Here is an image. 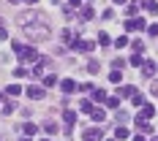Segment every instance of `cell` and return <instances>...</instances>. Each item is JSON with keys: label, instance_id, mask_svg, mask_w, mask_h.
Here are the masks:
<instances>
[{"label": "cell", "instance_id": "cell-12", "mask_svg": "<svg viewBox=\"0 0 158 141\" xmlns=\"http://www.w3.org/2000/svg\"><path fill=\"white\" fill-rule=\"evenodd\" d=\"M136 127H139L142 133H150V125H147V119H144V117H139V119H136Z\"/></svg>", "mask_w": 158, "mask_h": 141}, {"label": "cell", "instance_id": "cell-20", "mask_svg": "<svg viewBox=\"0 0 158 141\" xmlns=\"http://www.w3.org/2000/svg\"><path fill=\"white\" fill-rule=\"evenodd\" d=\"M114 136H117V139H128V130H126V127H123V125H120V127H117V130H114Z\"/></svg>", "mask_w": 158, "mask_h": 141}, {"label": "cell", "instance_id": "cell-15", "mask_svg": "<svg viewBox=\"0 0 158 141\" xmlns=\"http://www.w3.org/2000/svg\"><path fill=\"white\" fill-rule=\"evenodd\" d=\"M22 92V90H19V87H16V84H11V87H8V90H6V95H8V98H16V95Z\"/></svg>", "mask_w": 158, "mask_h": 141}, {"label": "cell", "instance_id": "cell-27", "mask_svg": "<svg viewBox=\"0 0 158 141\" xmlns=\"http://www.w3.org/2000/svg\"><path fill=\"white\" fill-rule=\"evenodd\" d=\"M55 81H57V76H52V73H49V76L44 79V84H47V87H52V84H55Z\"/></svg>", "mask_w": 158, "mask_h": 141}, {"label": "cell", "instance_id": "cell-8", "mask_svg": "<svg viewBox=\"0 0 158 141\" xmlns=\"http://www.w3.org/2000/svg\"><path fill=\"white\" fill-rule=\"evenodd\" d=\"M153 73H156V63H150V60L142 63V76H153Z\"/></svg>", "mask_w": 158, "mask_h": 141}, {"label": "cell", "instance_id": "cell-22", "mask_svg": "<svg viewBox=\"0 0 158 141\" xmlns=\"http://www.w3.org/2000/svg\"><path fill=\"white\" fill-rule=\"evenodd\" d=\"M131 103H134V106H144V98H142V95H134Z\"/></svg>", "mask_w": 158, "mask_h": 141}, {"label": "cell", "instance_id": "cell-18", "mask_svg": "<svg viewBox=\"0 0 158 141\" xmlns=\"http://www.w3.org/2000/svg\"><path fill=\"white\" fill-rule=\"evenodd\" d=\"M93 100H106V92L104 90H93Z\"/></svg>", "mask_w": 158, "mask_h": 141}, {"label": "cell", "instance_id": "cell-35", "mask_svg": "<svg viewBox=\"0 0 158 141\" xmlns=\"http://www.w3.org/2000/svg\"><path fill=\"white\" fill-rule=\"evenodd\" d=\"M27 3H38V0H27Z\"/></svg>", "mask_w": 158, "mask_h": 141}, {"label": "cell", "instance_id": "cell-29", "mask_svg": "<svg viewBox=\"0 0 158 141\" xmlns=\"http://www.w3.org/2000/svg\"><path fill=\"white\" fill-rule=\"evenodd\" d=\"M82 111H93V106H90V100H82V106H79Z\"/></svg>", "mask_w": 158, "mask_h": 141}, {"label": "cell", "instance_id": "cell-17", "mask_svg": "<svg viewBox=\"0 0 158 141\" xmlns=\"http://www.w3.org/2000/svg\"><path fill=\"white\" fill-rule=\"evenodd\" d=\"M87 71H90V73H98V71H101V65L95 63V60H90V63H87Z\"/></svg>", "mask_w": 158, "mask_h": 141}, {"label": "cell", "instance_id": "cell-4", "mask_svg": "<svg viewBox=\"0 0 158 141\" xmlns=\"http://www.w3.org/2000/svg\"><path fill=\"white\" fill-rule=\"evenodd\" d=\"M144 27H147L144 19H128L126 22V30H144Z\"/></svg>", "mask_w": 158, "mask_h": 141}, {"label": "cell", "instance_id": "cell-5", "mask_svg": "<svg viewBox=\"0 0 158 141\" xmlns=\"http://www.w3.org/2000/svg\"><path fill=\"white\" fill-rule=\"evenodd\" d=\"M27 95H30L33 100H41V98H44V87H38V84H30V87H27Z\"/></svg>", "mask_w": 158, "mask_h": 141}, {"label": "cell", "instance_id": "cell-30", "mask_svg": "<svg viewBox=\"0 0 158 141\" xmlns=\"http://www.w3.org/2000/svg\"><path fill=\"white\" fill-rule=\"evenodd\" d=\"M109 79H112V81H120L123 76H120V71H112V73H109Z\"/></svg>", "mask_w": 158, "mask_h": 141}, {"label": "cell", "instance_id": "cell-13", "mask_svg": "<svg viewBox=\"0 0 158 141\" xmlns=\"http://www.w3.org/2000/svg\"><path fill=\"white\" fill-rule=\"evenodd\" d=\"M90 114H93L95 122H104V117H106V114H104V109H95V111H90Z\"/></svg>", "mask_w": 158, "mask_h": 141}, {"label": "cell", "instance_id": "cell-26", "mask_svg": "<svg viewBox=\"0 0 158 141\" xmlns=\"http://www.w3.org/2000/svg\"><path fill=\"white\" fill-rule=\"evenodd\" d=\"M14 76H16V79H22V76H27V68H16V71H14Z\"/></svg>", "mask_w": 158, "mask_h": 141}, {"label": "cell", "instance_id": "cell-34", "mask_svg": "<svg viewBox=\"0 0 158 141\" xmlns=\"http://www.w3.org/2000/svg\"><path fill=\"white\" fill-rule=\"evenodd\" d=\"M114 3H126V0H114Z\"/></svg>", "mask_w": 158, "mask_h": 141}, {"label": "cell", "instance_id": "cell-3", "mask_svg": "<svg viewBox=\"0 0 158 141\" xmlns=\"http://www.w3.org/2000/svg\"><path fill=\"white\" fill-rule=\"evenodd\" d=\"M71 49H74V52H82V54H90V52H93V44H90V41H79V38H77V41H74V44H71Z\"/></svg>", "mask_w": 158, "mask_h": 141}, {"label": "cell", "instance_id": "cell-32", "mask_svg": "<svg viewBox=\"0 0 158 141\" xmlns=\"http://www.w3.org/2000/svg\"><path fill=\"white\" fill-rule=\"evenodd\" d=\"M150 92H153V95L158 98V81H153V84H150Z\"/></svg>", "mask_w": 158, "mask_h": 141}, {"label": "cell", "instance_id": "cell-11", "mask_svg": "<svg viewBox=\"0 0 158 141\" xmlns=\"http://www.w3.org/2000/svg\"><path fill=\"white\" fill-rule=\"evenodd\" d=\"M79 16H82V19H90V16H93V8H90V6H79Z\"/></svg>", "mask_w": 158, "mask_h": 141}, {"label": "cell", "instance_id": "cell-6", "mask_svg": "<svg viewBox=\"0 0 158 141\" xmlns=\"http://www.w3.org/2000/svg\"><path fill=\"white\" fill-rule=\"evenodd\" d=\"M82 139L85 141H101V130H98V127H90V130H85Z\"/></svg>", "mask_w": 158, "mask_h": 141}, {"label": "cell", "instance_id": "cell-16", "mask_svg": "<svg viewBox=\"0 0 158 141\" xmlns=\"http://www.w3.org/2000/svg\"><path fill=\"white\" fill-rule=\"evenodd\" d=\"M117 103H120V98H117V95L106 98V106H109V109H117Z\"/></svg>", "mask_w": 158, "mask_h": 141}, {"label": "cell", "instance_id": "cell-25", "mask_svg": "<svg viewBox=\"0 0 158 141\" xmlns=\"http://www.w3.org/2000/svg\"><path fill=\"white\" fill-rule=\"evenodd\" d=\"M126 44H128V38H126V35H123V38H117V41H114V46H117V49H123V46H126Z\"/></svg>", "mask_w": 158, "mask_h": 141}, {"label": "cell", "instance_id": "cell-28", "mask_svg": "<svg viewBox=\"0 0 158 141\" xmlns=\"http://www.w3.org/2000/svg\"><path fill=\"white\" fill-rule=\"evenodd\" d=\"M131 65H139V68H142V57H139V54H134V57H131Z\"/></svg>", "mask_w": 158, "mask_h": 141}, {"label": "cell", "instance_id": "cell-31", "mask_svg": "<svg viewBox=\"0 0 158 141\" xmlns=\"http://www.w3.org/2000/svg\"><path fill=\"white\" fill-rule=\"evenodd\" d=\"M147 33L150 35H158V25H147Z\"/></svg>", "mask_w": 158, "mask_h": 141}, {"label": "cell", "instance_id": "cell-23", "mask_svg": "<svg viewBox=\"0 0 158 141\" xmlns=\"http://www.w3.org/2000/svg\"><path fill=\"white\" fill-rule=\"evenodd\" d=\"M44 127H47L49 133H57V125H55V122H52V119H49V122H44Z\"/></svg>", "mask_w": 158, "mask_h": 141}, {"label": "cell", "instance_id": "cell-24", "mask_svg": "<svg viewBox=\"0 0 158 141\" xmlns=\"http://www.w3.org/2000/svg\"><path fill=\"white\" fill-rule=\"evenodd\" d=\"M98 44H101V46H106V44H109V35H106V33H101V35H98Z\"/></svg>", "mask_w": 158, "mask_h": 141}, {"label": "cell", "instance_id": "cell-9", "mask_svg": "<svg viewBox=\"0 0 158 141\" xmlns=\"http://www.w3.org/2000/svg\"><path fill=\"white\" fill-rule=\"evenodd\" d=\"M63 117H65V133H71V125H74V119H77V114H74V111H63Z\"/></svg>", "mask_w": 158, "mask_h": 141}, {"label": "cell", "instance_id": "cell-10", "mask_svg": "<svg viewBox=\"0 0 158 141\" xmlns=\"http://www.w3.org/2000/svg\"><path fill=\"white\" fill-rule=\"evenodd\" d=\"M60 87H63V92H65V95H71V92H74V90H77V84H74L71 79H65V81H63V84H60Z\"/></svg>", "mask_w": 158, "mask_h": 141}, {"label": "cell", "instance_id": "cell-36", "mask_svg": "<svg viewBox=\"0 0 158 141\" xmlns=\"http://www.w3.org/2000/svg\"><path fill=\"white\" fill-rule=\"evenodd\" d=\"M8 3H16V0H8Z\"/></svg>", "mask_w": 158, "mask_h": 141}, {"label": "cell", "instance_id": "cell-1", "mask_svg": "<svg viewBox=\"0 0 158 141\" xmlns=\"http://www.w3.org/2000/svg\"><path fill=\"white\" fill-rule=\"evenodd\" d=\"M25 35H27L30 41H47L49 35H52V30L44 27V25H30V27H25Z\"/></svg>", "mask_w": 158, "mask_h": 141}, {"label": "cell", "instance_id": "cell-14", "mask_svg": "<svg viewBox=\"0 0 158 141\" xmlns=\"http://www.w3.org/2000/svg\"><path fill=\"white\" fill-rule=\"evenodd\" d=\"M153 114H156V111H153V106H150V103H144V109H142V117H144V119H150Z\"/></svg>", "mask_w": 158, "mask_h": 141}, {"label": "cell", "instance_id": "cell-19", "mask_svg": "<svg viewBox=\"0 0 158 141\" xmlns=\"http://www.w3.org/2000/svg\"><path fill=\"white\" fill-rule=\"evenodd\" d=\"M144 6H147V11H150V14H158V6H156V0H147Z\"/></svg>", "mask_w": 158, "mask_h": 141}, {"label": "cell", "instance_id": "cell-2", "mask_svg": "<svg viewBox=\"0 0 158 141\" xmlns=\"http://www.w3.org/2000/svg\"><path fill=\"white\" fill-rule=\"evenodd\" d=\"M14 54L19 60H38V52L33 46H22V44H14Z\"/></svg>", "mask_w": 158, "mask_h": 141}, {"label": "cell", "instance_id": "cell-33", "mask_svg": "<svg viewBox=\"0 0 158 141\" xmlns=\"http://www.w3.org/2000/svg\"><path fill=\"white\" fill-rule=\"evenodd\" d=\"M134 141H144V136H136V139H134Z\"/></svg>", "mask_w": 158, "mask_h": 141}, {"label": "cell", "instance_id": "cell-21", "mask_svg": "<svg viewBox=\"0 0 158 141\" xmlns=\"http://www.w3.org/2000/svg\"><path fill=\"white\" fill-rule=\"evenodd\" d=\"M35 130H38V127L33 125V122H27V125H25V133H27V136H35Z\"/></svg>", "mask_w": 158, "mask_h": 141}, {"label": "cell", "instance_id": "cell-7", "mask_svg": "<svg viewBox=\"0 0 158 141\" xmlns=\"http://www.w3.org/2000/svg\"><path fill=\"white\" fill-rule=\"evenodd\" d=\"M136 95V87H120L117 90V98H134Z\"/></svg>", "mask_w": 158, "mask_h": 141}]
</instances>
